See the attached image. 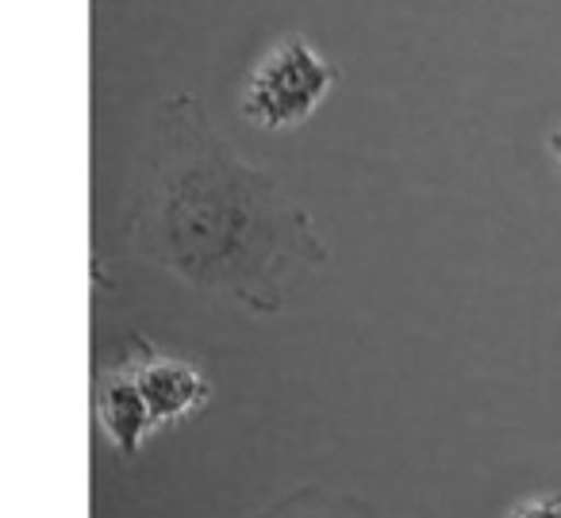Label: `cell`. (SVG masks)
Listing matches in <instances>:
<instances>
[{"label": "cell", "instance_id": "obj_4", "mask_svg": "<svg viewBox=\"0 0 561 518\" xmlns=\"http://www.w3.org/2000/svg\"><path fill=\"white\" fill-rule=\"evenodd\" d=\"M96 415L108 434V441L119 453H139L142 438L154 430V415H150L147 400H142L139 384H135V372H108L96 388Z\"/></svg>", "mask_w": 561, "mask_h": 518}, {"label": "cell", "instance_id": "obj_2", "mask_svg": "<svg viewBox=\"0 0 561 518\" xmlns=\"http://www.w3.org/2000/svg\"><path fill=\"white\" fill-rule=\"evenodd\" d=\"M339 73L320 50L300 35L280 39L262 55L254 73L242 85L239 112L262 131L300 127L335 89Z\"/></svg>", "mask_w": 561, "mask_h": 518}, {"label": "cell", "instance_id": "obj_1", "mask_svg": "<svg viewBox=\"0 0 561 518\" xmlns=\"http://www.w3.org/2000/svg\"><path fill=\"white\" fill-rule=\"evenodd\" d=\"M158 262L250 303H277L293 262L320 254L312 223L208 127L201 101L170 96L158 112L154 177L142 211Z\"/></svg>", "mask_w": 561, "mask_h": 518}, {"label": "cell", "instance_id": "obj_3", "mask_svg": "<svg viewBox=\"0 0 561 518\" xmlns=\"http://www.w3.org/2000/svg\"><path fill=\"white\" fill-rule=\"evenodd\" d=\"M135 384H139L142 400H147L150 415L158 426H170L178 418L193 415L208 400V380L193 369V365L178 361V357L154 354V349L139 346V361L131 365Z\"/></svg>", "mask_w": 561, "mask_h": 518}, {"label": "cell", "instance_id": "obj_6", "mask_svg": "<svg viewBox=\"0 0 561 518\" xmlns=\"http://www.w3.org/2000/svg\"><path fill=\"white\" fill-rule=\"evenodd\" d=\"M550 150H553V158H558V165H561V131L550 135Z\"/></svg>", "mask_w": 561, "mask_h": 518}, {"label": "cell", "instance_id": "obj_5", "mask_svg": "<svg viewBox=\"0 0 561 518\" xmlns=\"http://www.w3.org/2000/svg\"><path fill=\"white\" fill-rule=\"evenodd\" d=\"M507 518H561V495H542V499L519 503Z\"/></svg>", "mask_w": 561, "mask_h": 518}]
</instances>
